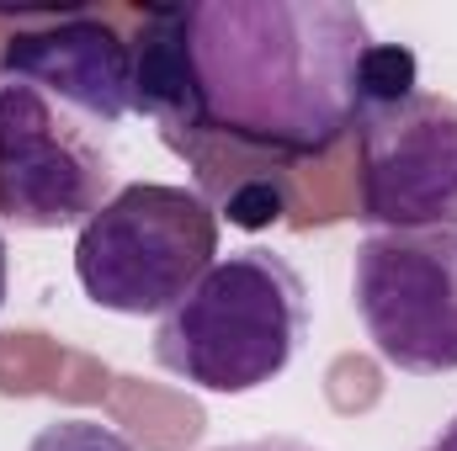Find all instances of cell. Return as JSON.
I'll return each mask as SVG.
<instances>
[{
	"label": "cell",
	"mask_w": 457,
	"mask_h": 451,
	"mask_svg": "<svg viewBox=\"0 0 457 451\" xmlns=\"http://www.w3.org/2000/svg\"><path fill=\"white\" fill-rule=\"evenodd\" d=\"M372 27L345 0L154 5L133 43V112L197 176L228 228L287 218V176L356 127Z\"/></svg>",
	"instance_id": "cell-1"
},
{
	"label": "cell",
	"mask_w": 457,
	"mask_h": 451,
	"mask_svg": "<svg viewBox=\"0 0 457 451\" xmlns=\"http://www.w3.org/2000/svg\"><path fill=\"white\" fill-rule=\"evenodd\" d=\"M309 340V287L271 250L219 255L197 287L160 314L154 361L197 393H255Z\"/></svg>",
	"instance_id": "cell-2"
},
{
	"label": "cell",
	"mask_w": 457,
	"mask_h": 451,
	"mask_svg": "<svg viewBox=\"0 0 457 451\" xmlns=\"http://www.w3.org/2000/svg\"><path fill=\"white\" fill-rule=\"evenodd\" d=\"M219 260V213L197 186L133 181L75 234L80 292L107 314H170Z\"/></svg>",
	"instance_id": "cell-3"
},
{
	"label": "cell",
	"mask_w": 457,
	"mask_h": 451,
	"mask_svg": "<svg viewBox=\"0 0 457 451\" xmlns=\"http://www.w3.org/2000/svg\"><path fill=\"white\" fill-rule=\"evenodd\" d=\"M112 133L32 80L0 75V213L16 228H80L112 202Z\"/></svg>",
	"instance_id": "cell-4"
},
{
	"label": "cell",
	"mask_w": 457,
	"mask_h": 451,
	"mask_svg": "<svg viewBox=\"0 0 457 451\" xmlns=\"http://www.w3.org/2000/svg\"><path fill=\"white\" fill-rule=\"evenodd\" d=\"M351 303L394 372H457V228L367 234L351 255Z\"/></svg>",
	"instance_id": "cell-5"
},
{
	"label": "cell",
	"mask_w": 457,
	"mask_h": 451,
	"mask_svg": "<svg viewBox=\"0 0 457 451\" xmlns=\"http://www.w3.org/2000/svg\"><path fill=\"white\" fill-rule=\"evenodd\" d=\"M356 218L372 234L457 228V102L415 91L356 117Z\"/></svg>",
	"instance_id": "cell-6"
},
{
	"label": "cell",
	"mask_w": 457,
	"mask_h": 451,
	"mask_svg": "<svg viewBox=\"0 0 457 451\" xmlns=\"http://www.w3.org/2000/svg\"><path fill=\"white\" fill-rule=\"evenodd\" d=\"M0 75L43 86L107 133L133 117V43H122L117 27L96 11L21 21L0 53Z\"/></svg>",
	"instance_id": "cell-7"
},
{
	"label": "cell",
	"mask_w": 457,
	"mask_h": 451,
	"mask_svg": "<svg viewBox=\"0 0 457 451\" xmlns=\"http://www.w3.org/2000/svg\"><path fill=\"white\" fill-rule=\"evenodd\" d=\"M420 91V64L410 48L399 43H372L367 59H361V75H356V96H361V112H383V107H399L404 96ZM356 112V117H361Z\"/></svg>",
	"instance_id": "cell-8"
},
{
	"label": "cell",
	"mask_w": 457,
	"mask_h": 451,
	"mask_svg": "<svg viewBox=\"0 0 457 451\" xmlns=\"http://www.w3.org/2000/svg\"><path fill=\"white\" fill-rule=\"evenodd\" d=\"M27 451H138V447L102 420H54L32 436Z\"/></svg>",
	"instance_id": "cell-9"
},
{
	"label": "cell",
	"mask_w": 457,
	"mask_h": 451,
	"mask_svg": "<svg viewBox=\"0 0 457 451\" xmlns=\"http://www.w3.org/2000/svg\"><path fill=\"white\" fill-rule=\"evenodd\" d=\"M203 451H320V447L298 441V436H255V441H228V447H203Z\"/></svg>",
	"instance_id": "cell-10"
},
{
	"label": "cell",
	"mask_w": 457,
	"mask_h": 451,
	"mask_svg": "<svg viewBox=\"0 0 457 451\" xmlns=\"http://www.w3.org/2000/svg\"><path fill=\"white\" fill-rule=\"evenodd\" d=\"M426 451H457V414L436 430V436H431V447H426Z\"/></svg>",
	"instance_id": "cell-11"
},
{
	"label": "cell",
	"mask_w": 457,
	"mask_h": 451,
	"mask_svg": "<svg viewBox=\"0 0 457 451\" xmlns=\"http://www.w3.org/2000/svg\"><path fill=\"white\" fill-rule=\"evenodd\" d=\"M0 303H5V239H0Z\"/></svg>",
	"instance_id": "cell-12"
}]
</instances>
